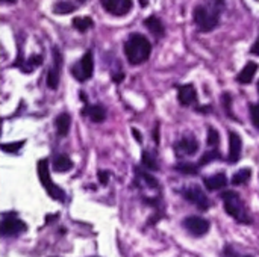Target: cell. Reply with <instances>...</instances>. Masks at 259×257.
<instances>
[{
    "label": "cell",
    "instance_id": "6da1fadb",
    "mask_svg": "<svg viewBox=\"0 0 259 257\" xmlns=\"http://www.w3.org/2000/svg\"><path fill=\"white\" fill-rule=\"evenodd\" d=\"M225 8V0H209L206 5H199L193 12V20L200 32H211L217 27L220 12Z\"/></svg>",
    "mask_w": 259,
    "mask_h": 257
},
{
    "label": "cell",
    "instance_id": "7a4b0ae2",
    "mask_svg": "<svg viewBox=\"0 0 259 257\" xmlns=\"http://www.w3.org/2000/svg\"><path fill=\"white\" fill-rule=\"evenodd\" d=\"M152 53L150 41L140 33H134L124 42V55L131 65H140L149 59Z\"/></svg>",
    "mask_w": 259,
    "mask_h": 257
},
{
    "label": "cell",
    "instance_id": "3957f363",
    "mask_svg": "<svg viewBox=\"0 0 259 257\" xmlns=\"http://www.w3.org/2000/svg\"><path fill=\"white\" fill-rule=\"evenodd\" d=\"M222 200H223L225 211L229 217H232L240 224H252V218L249 215V211H247V208H246V204H244V201L238 192L226 191L222 194Z\"/></svg>",
    "mask_w": 259,
    "mask_h": 257
},
{
    "label": "cell",
    "instance_id": "277c9868",
    "mask_svg": "<svg viewBox=\"0 0 259 257\" xmlns=\"http://www.w3.org/2000/svg\"><path fill=\"white\" fill-rule=\"evenodd\" d=\"M36 171H38V177L41 185L44 186L46 192L56 201H64L65 200V192L56 185L53 183L52 177H50V171H49V162L47 159H41L36 165Z\"/></svg>",
    "mask_w": 259,
    "mask_h": 257
},
{
    "label": "cell",
    "instance_id": "5b68a950",
    "mask_svg": "<svg viewBox=\"0 0 259 257\" xmlns=\"http://www.w3.org/2000/svg\"><path fill=\"white\" fill-rule=\"evenodd\" d=\"M71 76L77 80V82H85L88 80L93 73H94V59H93V52L88 50L82 55V58L74 64L71 65V70H70Z\"/></svg>",
    "mask_w": 259,
    "mask_h": 257
},
{
    "label": "cell",
    "instance_id": "8992f818",
    "mask_svg": "<svg viewBox=\"0 0 259 257\" xmlns=\"http://www.w3.org/2000/svg\"><path fill=\"white\" fill-rule=\"evenodd\" d=\"M27 230V226L24 221H21L15 212H6L3 214V220L0 224V233L3 236H17Z\"/></svg>",
    "mask_w": 259,
    "mask_h": 257
},
{
    "label": "cell",
    "instance_id": "52a82bcc",
    "mask_svg": "<svg viewBox=\"0 0 259 257\" xmlns=\"http://www.w3.org/2000/svg\"><path fill=\"white\" fill-rule=\"evenodd\" d=\"M182 195L185 197V200H188L191 204H194L197 209L200 211H208L211 208V201L206 197V194L203 192V189L197 185H193L190 188H185V191L182 192Z\"/></svg>",
    "mask_w": 259,
    "mask_h": 257
},
{
    "label": "cell",
    "instance_id": "ba28073f",
    "mask_svg": "<svg viewBox=\"0 0 259 257\" xmlns=\"http://www.w3.org/2000/svg\"><path fill=\"white\" fill-rule=\"evenodd\" d=\"M184 227L188 233H191L193 236H203L209 232V221L202 218V217H187L184 220Z\"/></svg>",
    "mask_w": 259,
    "mask_h": 257
},
{
    "label": "cell",
    "instance_id": "9c48e42d",
    "mask_svg": "<svg viewBox=\"0 0 259 257\" xmlns=\"http://www.w3.org/2000/svg\"><path fill=\"white\" fill-rule=\"evenodd\" d=\"M52 52H53V67L47 71L46 83L50 89H56L59 85V70L62 65V55L58 47H53Z\"/></svg>",
    "mask_w": 259,
    "mask_h": 257
},
{
    "label": "cell",
    "instance_id": "30bf717a",
    "mask_svg": "<svg viewBox=\"0 0 259 257\" xmlns=\"http://www.w3.org/2000/svg\"><path fill=\"white\" fill-rule=\"evenodd\" d=\"M102 5L115 17H123L132 9V0H102Z\"/></svg>",
    "mask_w": 259,
    "mask_h": 257
},
{
    "label": "cell",
    "instance_id": "8fae6325",
    "mask_svg": "<svg viewBox=\"0 0 259 257\" xmlns=\"http://www.w3.org/2000/svg\"><path fill=\"white\" fill-rule=\"evenodd\" d=\"M178 155H187V156H193L197 150H199V141L196 139V136H187L182 138L176 142L175 145Z\"/></svg>",
    "mask_w": 259,
    "mask_h": 257
},
{
    "label": "cell",
    "instance_id": "7c38bea8",
    "mask_svg": "<svg viewBox=\"0 0 259 257\" xmlns=\"http://www.w3.org/2000/svg\"><path fill=\"white\" fill-rule=\"evenodd\" d=\"M178 100L182 106H191L193 103L197 101V92H196V88L188 83V85H182L179 86L178 89Z\"/></svg>",
    "mask_w": 259,
    "mask_h": 257
},
{
    "label": "cell",
    "instance_id": "4fadbf2b",
    "mask_svg": "<svg viewBox=\"0 0 259 257\" xmlns=\"http://www.w3.org/2000/svg\"><path fill=\"white\" fill-rule=\"evenodd\" d=\"M42 64V56L41 55H32L29 59H23L21 58V55H18V59L12 64L14 67H18L23 73H32L33 71V68H36L38 65H41Z\"/></svg>",
    "mask_w": 259,
    "mask_h": 257
},
{
    "label": "cell",
    "instance_id": "5bb4252c",
    "mask_svg": "<svg viewBox=\"0 0 259 257\" xmlns=\"http://www.w3.org/2000/svg\"><path fill=\"white\" fill-rule=\"evenodd\" d=\"M241 147H243V142H241L240 135L235 133V132H231L229 133V162L235 164V162L240 161Z\"/></svg>",
    "mask_w": 259,
    "mask_h": 257
},
{
    "label": "cell",
    "instance_id": "9a60e30c",
    "mask_svg": "<svg viewBox=\"0 0 259 257\" xmlns=\"http://www.w3.org/2000/svg\"><path fill=\"white\" fill-rule=\"evenodd\" d=\"M203 185L206 186L208 191L214 192V191L223 189L228 185V177L225 173H219V174H214L209 177H203Z\"/></svg>",
    "mask_w": 259,
    "mask_h": 257
},
{
    "label": "cell",
    "instance_id": "2e32d148",
    "mask_svg": "<svg viewBox=\"0 0 259 257\" xmlns=\"http://www.w3.org/2000/svg\"><path fill=\"white\" fill-rule=\"evenodd\" d=\"M83 115L90 117V120L93 123H103L106 120V111L102 105H94V106H85V109L82 111Z\"/></svg>",
    "mask_w": 259,
    "mask_h": 257
},
{
    "label": "cell",
    "instance_id": "e0dca14e",
    "mask_svg": "<svg viewBox=\"0 0 259 257\" xmlns=\"http://www.w3.org/2000/svg\"><path fill=\"white\" fill-rule=\"evenodd\" d=\"M256 71H258V64L256 62H247L246 67L237 76V82L238 83H243V85H249L253 80Z\"/></svg>",
    "mask_w": 259,
    "mask_h": 257
},
{
    "label": "cell",
    "instance_id": "ac0fdd59",
    "mask_svg": "<svg viewBox=\"0 0 259 257\" xmlns=\"http://www.w3.org/2000/svg\"><path fill=\"white\" fill-rule=\"evenodd\" d=\"M144 26L149 29V32H152V33H153L155 36H158V38L164 36V33H165V27H164L162 21H161V18H158L156 15L147 17V18L144 20Z\"/></svg>",
    "mask_w": 259,
    "mask_h": 257
},
{
    "label": "cell",
    "instance_id": "d6986e66",
    "mask_svg": "<svg viewBox=\"0 0 259 257\" xmlns=\"http://www.w3.org/2000/svg\"><path fill=\"white\" fill-rule=\"evenodd\" d=\"M70 124H71V118L68 114H59L55 120V126H56V132L59 136H67L68 130H70Z\"/></svg>",
    "mask_w": 259,
    "mask_h": 257
},
{
    "label": "cell",
    "instance_id": "ffe728a7",
    "mask_svg": "<svg viewBox=\"0 0 259 257\" xmlns=\"http://www.w3.org/2000/svg\"><path fill=\"white\" fill-rule=\"evenodd\" d=\"M71 167H73V162H71L70 158L65 156V155H59V156H56L55 161H53V170H55L56 173H67V171L71 170Z\"/></svg>",
    "mask_w": 259,
    "mask_h": 257
},
{
    "label": "cell",
    "instance_id": "44dd1931",
    "mask_svg": "<svg viewBox=\"0 0 259 257\" xmlns=\"http://www.w3.org/2000/svg\"><path fill=\"white\" fill-rule=\"evenodd\" d=\"M77 8L73 5V3H70V2H65V0H61V2H56L55 5H53V12L56 14V15H65V14H71V12H74Z\"/></svg>",
    "mask_w": 259,
    "mask_h": 257
},
{
    "label": "cell",
    "instance_id": "7402d4cb",
    "mask_svg": "<svg viewBox=\"0 0 259 257\" xmlns=\"http://www.w3.org/2000/svg\"><path fill=\"white\" fill-rule=\"evenodd\" d=\"M73 27L76 29V30H79V32H87L88 29H91L93 26H94V23H93V20H91V17H76V18H73Z\"/></svg>",
    "mask_w": 259,
    "mask_h": 257
},
{
    "label": "cell",
    "instance_id": "603a6c76",
    "mask_svg": "<svg viewBox=\"0 0 259 257\" xmlns=\"http://www.w3.org/2000/svg\"><path fill=\"white\" fill-rule=\"evenodd\" d=\"M250 176H252V171H250L249 168H243V170H240L238 173L234 174V177H232V185H235V186L244 185V183L249 182Z\"/></svg>",
    "mask_w": 259,
    "mask_h": 257
},
{
    "label": "cell",
    "instance_id": "cb8c5ba5",
    "mask_svg": "<svg viewBox=\"0 0 259 257\" xmlns=\"http://www.w3.org/2000/svg\"><path fill=\"white\" fill-rule=\"evenodd\" d=\"M141 162H143V165H144L147 170L156 171V170L159 168V167H158V164H156L155 156H153L150 151H147V150H144V151H143V155H141Z\"/></svg>",
    "mask_w": 259,
    "mask_h": 257
},
{
    "label": "cell",
    "instance_id": "d4e9b609",
    "mask_svg": "<svg viewBox=\"0 0 259 257\" xmlns=\"http://www.w3.org/2000/svg\"><path fill=\"white\" fill-rule=\"evenodd\" d=\"M135 173H137L138 179H141L147 186H150V188H158V186H159L158 180H156L155 177H152L150 174H147L146 171H141L140 168H135Z\"/></svg>",
    "mask_w": 259,
    "mask_h": 257
},
{
    "label": "cell",
    "instance_id": "484cf974",
    "mask_svg": "<svg viewBox=\"0 0 259 257\" xmlns=\"http://www.w3.org/2000/svg\"><path fill=\"white\" fill-rule=\"evenodd\" d=\"M24 142L26 141H15V142H5V144H2L0 145V148L5 151V153H18L20 151V148L24 145Z\"/></svg>",
    "mask_w": 259,
    "mask_h": 257
},
{
    "label": "cell",
    "instance_id": "4316f807",
    "mask_svg": "<svg viewBox=\"0 0 259 257\" xmlns=\"http://www.w3.org/2000/svg\"><path fill=\"white\" fill-rule=\"evenodd\" d=\"M220 158H222V156H220V153H219L217 150L208 151V153H205V155L200 158V161L197 162V167L202 168L203 165H206V164H209V162H212V161H215V159H220Z\"/></svg>",
    "mask_w": 259,
    "mask_h": 257
},
{
    "label": "cell",
    "instance_id": "83f0119b",
    "mask_svg": "<svg viewBox=\"0 0 259 257\" xmlns=\"http://www.w3.org/2000/svg\"><path fill=\"white\" fill-rule=\"evenodd\" d=\"M176 170L184 174H197L200 168L194 164H179V165H176Z\"/></svg>",
    "mask_w": 259,
    "mask_h": 257
},
{
    "label": "cell",
    "instance_id": "f1b7e54d",
    "mask_svg": "<svg viewBox=\"0 0 259 257\" xmlns=\"http://www.w3.org/2000/svg\"><path fill=\"white\" fill-rule=\"evenodd\" d=\"M219 144H220V135H219V132L215 129H212V127H209V130H208V145L215 147Z\"/></svg>",
    "mask_w": 259,
    "mask_h": 257
},
{
    "label": "cell",
    "instance_id": "f546056e",
    "mask_svg": "<svg viewBox=\"0 0 259 257\" xmlns=\"http://www.w3.org/2000/svg\"><path fill=\"white\" fill-rule=\"evenodd\" d=\"M250 118L255 127L259 129V103L258 105H250Z\"/></svg>",
    "mask_w": 259,
    "mask_h": 257
},
{
    "label": "cell",
    "instance_id": "4dcf8cb0",
    "mask_svg": "<svg viewBox=\"0 0 259 257\" xmlns=\"http://www.w3.org/2000/svg\"><path fill=\"white\" fill-rule=\"evenodd\" d=\"M222 100H223V106H225V109H226V112H228V115L229 117H232V118H235L232 114H231V105H232V97L226 92V94H223V97H222Z\"/></svg>",
    "mask_w": 259,
    "mask_h": 257
},
{
    "label": "cell",
    "instance_id": "1f68e13d",
    "mask_svg": "<svg viewBox=\"0 0 259 257\" xmlns=\"http://www.w3.org/2000/svg\"><path fill=\"white\" fill-rule=\"evenodd\" d=\"M109 171H105V170H100L99 173H97V177H99V182L103 185V186H106L108 183H109Z\"/></svg>",
    "mask_w": 259,
    "mask_h": 257
},
{
    "label": "cell",
    "instance_id": "d6a6232c",
    "mask_svg": "<svg viewBox=\"0 0 259 257\" xmlns=\"http://www.w3.org/2000/svg\"><path fill=\"white\" fill-rule=\"evenodd\" d=\"M250 53H253V55H258L259 56V36H258V39L253 42V45L250 47Z\"/></svg>",
    "mask_w": 259,
    "mask_h": 257
},
{
    "label": "cell",
    "instance_id": "836d02e7",
    "mask_svg": "<svg viewBox=\"0 0 259 257\" xmlns=\"http://www.w3.org/2000/svg\"><path fill=\"white\" fill-rule=\"evenodd\" d=\"M153 141H155L156 144H159V126H158V124H156L155 129H153Z\"/></svg>",
    "mask_w": 259,
    "mask_h": 257
},
{
    "label": "cell",
    "instance_id": "e575fe53",
    "mask_svg": "<svg viewBox=\"0 0 259 257\" xmlns=\"http://www.w3.org/2000/svg\"><path fill=\"white\" fill-rule=\"evenodd\" d=\"M123 79H124V74H123V73L114 74V82H117V83H118V82H121Z\"/></svg>",
    "mask_w": 259,
    "mask_h": 257
},
{
    "label": "cell",
    "instance_id": "d590c367",
    "mask_svg": "<svg viewBox=\"0 0 259 257\" xmlns=\"http://www.w3.org/2000/svg\"><path fill=\"white\" fill-rule=\"evenodd\" d=\"M132 135L137 138V141H138V142H141V135H140V132H138L137 129H132Z\"/></svg>",
    "mask_w": 259,
    "mask_h": 257
},
{
    "label": "cell",
    "instance_id": "8d00e7d4",
    "mask_svg": "<svg viewBox=\"0 0 259 257\" xmlns=\"http://www.w3.org/2000/svg\"><path fill=\"white\" fill-rule=\"evenodd\" d=\"M58 218V215H47L46 217V223H52V221H55Z\"/></svg>",
    "mask_w": 259,
    "mask_h": 257
},
{
    "label": "cell",
    "instance_id": "74e56055",
    "mask_svg": "<svg viewBox=\"0 0 259 257\" xmlns=\"http://www.w3.org/2000/svg\"><path fill=\"white\" fill-rule=\"evenodd\" d=\"M3 2H5V3H15L17 0H3Z\"/></svg>",
    "mask_w": 259,
    "mask_h": 257
},
{
    "label": "cell",
    "instance_id": "f35d334b",
    "mask_svg": "<svg viewBox=\"0 0 259 257\" xmlns=\"http://www.w3.org/2000/svg\"><path fill=\"white\" fill-rule=\"evenodd\" d=\"M77 2H79V3H87L88 0H77Z\"/></svg>",
    "mask_w": 259,
    "mask_h": 257
},
{
    "label": "cell",
    "instance_id": "ab89813d",
    "mask_svg": "<svg viewBox=\"0 0 259 257\" xmlns=\"http://www.w3.org/2000/svg\"><path fill=\"white\" fill-rule=\"evenodd\" d=\"M258 91H259V80H258Z\"/></svg>",
    "mask_w": 259,
    "mask_h": 257
}]
</instances>
